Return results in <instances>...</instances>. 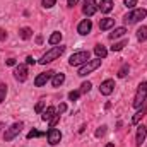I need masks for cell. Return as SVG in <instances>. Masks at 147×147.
I'll list each match as a JSON object with an SVG mask.
<instances>
[{"mask_svg": "<svg viewBox=\"0 0 147 147\" xmlns=\"http://www.w3.org/2000/svg\"><path fill=\"white\" fill-rule=\"evenodd\" d=\"M123 2H125V7H128V9H134L137 5V0H123Z\"/></svg>", "mask_w": 147, "mask_h": 147, "instance_id": "34", "label": "cell"}, {"mask_svg": "<svg viewBox=\"0 0 147 147\" xmlns=\"http://www.w3.org/2000/svg\"><path fill=\"white\" fill-rule=\"evenodd\" d=\"M146 99H147V80H144L137 87V92H135V98H134L132 106L134 108H142V105L146 103Z\"/></svg>", "mask_w": 147, "mask_h": 147, "instance_id": "2", "label": "cell"}, {"mask_svg": "<svg viewBox=\"0 0 147 147\" xmlns=\"http://www.w3.org/2000/svg\"><path fill=\"white\" fill-rule=\"evenodd\" d=\"M146 16H147V10H146V9H134V10H130V12L123 17V21H125L127 24H135V22L142 21Z\"/></svg>", "mask_w": 147, "mask_h": 147, "instance_id": "4", "label": "cell"}, {"mask_svg": "<svg viewBox=\"0 0 147 147\" xmlns=\"http://www.w3.org/2000/svg\"><path fill=\"white\" fill-rule=\"evenodd\" d=\"M98 7L101 9L103 14H108V12L113 10V0H101V3H99Z\"/></svg>", "mask_w": 147, "mask_h": 147, "instance_id": "16", "label": "cell"}, {"mask_svg": "<svg viewBox=\"0 0 147 147\" xmlns=\"http://www.w3.org/2000/svg\"><path fill=\"white\" fill-rule=\"evenodd\" d=\"M99 67H101V58L89 60V62H86L84 65H80V67H79V74H77V75L84 77V75H87V74L94 72V70H96V69H99Z\"/></svg>", "mask_w": 147, "mask_h": 147, "instance_id": "5", "label": "cell"}, {"mask_svg": "<svg viewBox=\"0 0 147 147\" xmlns=\"http://www.w3.org/2000/svg\"><path fill=\"white\" fill-rule=\"evenodd\" d=\"M144 115H146V108H142V111H139V113H135V115H134V118H132V123H134V125H137V123H139V121L144 118Z\"/></svg>", "mask_w": 147, "mask_h": 147, "instance_id": "24", "label": "cell"}, {"mask_svg": "<svg viewBox=\"0 0 147 147\" xmlns=\"http://www.w3.org/2000/svg\"><path fill=\"white\" fill-rule=\"evenodd\" d=\"M19 36L22 38V39H29V38L33 36V31H31L29 28H22V29L19 31Z\"/></svg>", "mask_w": 147, "mask_h": 147, "instance_id": "23", "label": "cell"}, {"mask_svg": "<svg viewBox=\"0 0 147 147\" xmlns=\"http://www.w3.org/2000/svg\"><path fill=\"white\" fill-rule=\"evenodd\" d=\"M113 91H115V80H113V79H106V80L101 82V86H99V92H101L103 96H110Z\"/></svg>", "mask_w": 147, "mask_h": 147, "instance_id": "11", "label": "cell"}, {"mask_svg": "<svg viewBox=\"0 0 147 147\" xmlns=\"http://www.w3.org/2000/svg\"><path fill=\"white\" fill-rule=\"evenodd\" d=\"M5 96H7V84H0V103L5 101Z\"/></svg>", "mask_w": 147, "mask_h": 147, "instance_id": "27", "label": "cell"}, {"mask_svg": "<svg viewBox=\"0 0 147 147\" xmlns=\"http://www.w3.org/2000/svg\"><path fill=\"white\" fill-rule=\"evenodd\" d=\"M5 63H7L9 67H12V65H16V60H14V58H9V60H7Z\"/></svg>", "mask_w": 147, "mask_h": 147, "instance_id": "38", "label": "cell"}, {"mask_svg": "<svg viewBox=\"0 0 147 147\" xmlns=\"http://www.w3.org/2000/svg\"><path fill=\"white\" fill-rule=\"evenodd\" d=\"M91 87H92V84L87 80V82H82V86H80V89H79V91H80V94H86V92H89V91H91Z\"/></svg>", "mask_w": 147, "mask_h": 147, "instance_id": "25", "label": "cell"}, {"mask_svg": "<svg viewBox=\"0 0 147 147\" xmlns=\"http://www.w3.org/2000/svg\"><path fill=\"white\" fill-rule=\"evenodd\" d=\"M2 130H3V123H0V132H2Z\"/></svg>", "mask_w": 147, "mask_h": 147, "instance_id": "40", "label": "cell"}, {"mask_svg": "<svg viewBox=\"0 0 147 147\" xmlns=\"http://www.w3.org/2000/svg\"><path fill=\"white\" fill-rule=\"evenodd\" d=\"M105 134H106V127H99V128L96 130V134H94V135H96V137L99 139V137H103Z\"/></svg>", "mask_w": 147, "mask_h": 147, "instance_id": "32", "label": "cell"}, {"mask_svg": "<svg viewBox=\"0 0 147 147\" xmlns=\"http://www.w3.org/2000/svg\"><path fill=\"white\" fill-rule=\"evenodd\" d=\"M45 105H46V101H39L36 106H34V111H36V113H43V110H45Z\"/></svg>", "mask_w": 147, "mask_h": 147, "instance_id": "31", "label": "cell"}, {"mask_svg": "<svg viewBox=\"0 0 147 147\" xmlns=\"http://www.w3.org/2000/svg\"><path fill=\"white\" fill-rule=\"evenodd\" d=\"M94 53H96V57H98V58H106L108 50H106L105 46H101V45H96V46H94Z\"/></svg>", "mask_w": 147, "mask_h": 147, "instance_id": "19", "label": "cell"}, {"mask_svg": "<svg viewBox=\"0 0 147 147\" xmlns=\"http://www.w3.org/2000/svg\"><path fill=\"white\" fill-rule=\"evenodd\" d=\"M34 63H36V60H34L33 57H28V58H26V65H34Z\"/></svg>", "mask_w": 147, "mask_h": 147, "instance_id": "36", "label": "cell"}, {"mask_svg": "<svg viewBox=\"0 0 147 147\" xmlns=\"http://www.w3.org/2000/svg\"><path fill=\"white\" fill-rule=\"evenodd\" d=\"M65 111H67V105H65V103H60V105H58V108H57V113H60V115H62V113H65Z\"/></svg>", "mask_w": 147, "mask_h": 147, "instance_id": "35", "label": "cell"}, {"mask_svg": "<svg viewBox=\"0 0 147 147\" xmlns=\"http://www.w3.org/2000/svg\"><path fill=\"white\" fill-rule=\"evenodd\" d=\"M125 33H127V28H115L113 29V33H110V39H116V38H121L125 36Z\"/></svg>", "mask_w": 147, "mask_h": 147, "instance_id": "18", "label": "cell"}, {"mask_svg": "<svg viewBox=\"0 0 147 147\" xmlns=\"http://www.w3.org/2000/svg\"><path fill=\"white\" fill-rule=\"evenodd\" d=\"M60 41H62V33H58V31H55L51 36L48 38V43L53 45V46H55V45H60Z\"/></svg>", "mask_w": 147, "mask_h": 147, "instance_id": "20", "label": "cell"}, {"mask_svg": "<svg viewBox=\"0 0 147 147\" xmlns=\"http://www.w3.org/2000/svg\"><path fill=\"white\" fill-rule=\"evenodd\" d=\"M5 38H7V33H5L3 29H0V41H3Z\"/></svg>", "mask_w": 147, "mask_h": 147, "instance_id": "37", "label": "cell"}, {"mask_svg": "<svg viewBox=\"0 0 147 147\" xmlns=\"http://www.w3.org/2000/svg\"><path fill=\"white\" fill-rule=\"evenodd\" d=\"M128 70H130L128 63H123V65H121V69L118 70V77H120V79H123V77H125V75L128 74Z\"/></svg>", "mask_w": 147, "mask_h": 147, "instance_id": "26", "label": "cell"}, {"mask_svg": "<svg viewBox=\"0 0 147 147\" xmlns=\"http://www.w3.org/2000/svg\"><path fill=\"white\" fill-rule=\"evenodd\" d=\"M55 115H57V108H55V106H48L46 110L43 111V115H41V120H43V121H50V120H51Z\"/></svg>", "mask_w": 147, "mask_h": 147, "instance_id": "14", "label": "cell"}, {"mask_svg": "<svg viewBox=\"0 0 147 147\" xmlns=\"http://www.w3.org/2000/svg\"><path fill=\"white\" fill-rule=\"evenodd\" d=\"M43 134L41 132H38V130H31L29 134H28V139H34V137H41Z\"/></svg>", "mask_w": 147, "mask_h": 147, "instance_id": "33", "label": "cell"}, {"mask_svg": "<svg viewBox=\"0 0 147 147\" xmlns=\"http://www.w3.org/2000/svg\"><path fill=\"white\" fill-rule=\"evenodd\" d=\"M63 51H65V46H53L51 50H48L38 62L41 63V65H46V63H50V62H53V60H57V58H60L62 55H63Z\"/></svg>", "mask_w": 147, "mask_h": 147, "instance_id": "1", "label": "cell"}, {"mask_svg": "<svg viewBox=\"0 0 147 147\" xmlns=\"http://www.w3.org/2000/svg\"><path fill=\"white\" fill-rule=\"evenodd\" d=\"M55 3H57V0H41V5H43L45 9H51Z\"/></svg>", "mask_w": 147, "mask_h": 147, "instance_id": "28", "label": "cell"}, {"mask_svg": "<svg viewBox=\"0 0 147 147\" xmlns=\"http://www.w3.org/2000/svg\"><path fill=\"white\" fill-rule=\"evenodd\" d=\"M105 147H115V144H108V146H105Z\"/></svg>", "mask_w": 147, "mask_h": 147, "instance_id": "41", "label": "cell"}, {"mask_svg": "<svg viewBox=\"0 0 147 147\" xmlns=\"http://www.w3.org/2000/svg\"><path fill=\"white\" fill-rule=\"evenodd\" d=\"M77 2H79V0H67L69 7H74V5H77Z\"/></svg>", "mask_w": 147, "mask_h": 147, "instance_id": "39", "label": "cell"}, {"mask_svg": "<svg viewBox=\"0 0 147 147\" xmlns=\"http://www.w3.org/2000/svg\"><path fill=\"white\" fill-rule=\"evenodd\" d=\"M91 29H92V22H91L89 19H84V21L77 26V33H79V34H82V36L89 34V33H91Z\"/></svg>", "mask_w": 147, "mask_h": 147, "instance_id": "12", "label": "cell"}, {"mask_svg": "<svg viewBox=\"0 0 147 147\" xmlns=\"http://www.w3.org/2000/svg\"><path fill=\"white\" fill-rule=\"evenodd\" d=\"M128 45V39L125 38V39H121V41H118V43H115L113 46H111V51H120V50H123L125 46Z\"/></svg>", "mask_w": 147, "mask_h": 147, "instance_id": "21", "label": "cell"}, {"mask_svg": "<svg viewBox=\"0 0 147 147\" xmlns=\"http://www.w3.org/2000/svg\"><path fill=\"white\" fill-rule=\"evenodd\" d=\"M79 96H80V91H70V92H69V99H70V101H77Z\"/></svg>", "mask_w": 147, "mask_h": 147, "instance_id": "29", "label": "cell"}, {"mask_svg": "<svg viewBox=\"0 0 147 147\" xmlns=\"http://www.w3.org/2000/svg\"><path fill=\"white\" fill-rule=\"evenodd\" d=\"M91 60V55H89V51H75L72 57L69 58V63L72 65V67H80V65H84L86 62H89Z\"/></svg>", "mask_w": 147, "mask_h": 147, "instance_id": "3", "label": "cell"}, {"mask_svg": "<svg viewBox=\"0 0 147 147\" xmlns=\"http://www.w3.org/2000/svg\"><path fill=\"white\" fill-rule=\"evenodd\" d=\"M53 75H55V72H53V70H48V72L39 74L36 79H34V86H36V87H41V86H45L46 82H50V80L53 79Z\"/></svg>", "mask_w": 147, "mask_h": 147, "instance_id": "9", "label": "cell"}, {"mask_svg": "<svg viewBox=\"0 0 147 147\" xmlns=\"http://www.w3.org/2000/svg\"><path fill=\"white\" fill-rule=\"evenodd\" d=\"M113 26H115V19H111V17H105V19L99 21V29L101 31H108Z\"/></svg>", "mask_w": 147, "mask_h": 147, "instance_id": "15", "label": "cell"}, {"mask_svg": "<svg viewBox=\"0 0 147 147\" xmlns=\"http://www.w3.org/2000/svg\"><path fill=\"white\" fill-rule=\"evenodd\" d=\"M58 120H60V113H57V115L50 120V128H55V125L58 123Z\"/></svg>", "mask_w": 147, "mask_h": 147, "instance_id": "30", "label": "cell"}, {"mask_svg": "<svg viewBox=\"0 0 147 147\" xmlns=\"http://www.w3.org/2000/svg\"><path fill=\"white\" fill-rule=\"evenodd\" d=\"M22 127H24V123H22V121H16V123H12V125L5 130V134H3V140H5V142H9V140L16 139V137L21 134Z\"/></svg>", "mask_w": 147, "mask_h": 147, "instance_id": "6", "label": "cell"}, {"mask_svg": "<svg viewBox=\"0 0 147 147\" xmlns=\"http://www.w3.org/2000/svg\"><path fill=\"white\" fill-rule=\"evenodd\" d=\"M14 77H16V80H19V82H26V79H28V65L19 63V65L16 67V70H14Z\"/></svg>", "mask_w": 147, "mask_h": 147, "instance_id": "10", "label": "cell"}, {"mask_svg": "<svg viewBox=\"0 0 147 147\" xmlns=\"http://www.w3.org/2000/svg\"><path fill=\"white\" fill-rule=\"evenodd\" d=\"M98 10H99V7L96 5V2H94V0H84V5H82V12H84L87 17L94 16Z\"/></svg>", "mask_w": 147, "mask_h": 147, "instance_id": "8", "label": "cell"}, {"mask_svg": "<svg viewBox=\"0 0 147 147\" xmlns=\"http://www.w3.org/2000/svg\"><path fill=\"white\" fill-rule=\"evenodd\" d=\"M137 39L139 41H146L147 39V26H142L137 29Z\"/></svg>", "mask_w": 147, "mask_h": 147, "instance_id": "22", "label": "cell"}, {"mask_svg": "<svg viewBox=\"0 0 147 147\" xmlns=\"http://www.w3.org/2000/svg\"><path fill=\"white\" fill-rule=\"evenodd\" d=\"M146 137H147V128L144 127V125H139V127H137V135H135V144L140 147L142 144H144Z\"/></svg>", "mask_w": 147, "mask_h": 147, "instance_id": "13", "label": "cell"}, {"mask_svg": "<svg viewBox=\"0 0 147 147\" xmlns=\"http://www.w3.org/2000/svg\"><path fill=\"white\" fill-rule=\"evenodd\" d=\"M63 82H65V74H55L53 79H51V86L53 87H60Z\"/></svg>", "mask_w": 147, "mask_h": 147, "instance_id": "17", "label": "cell"}, {"mask_svg": "<svg viewBox=\"0 0 147 147\" xmlns=\"http://www.w3.org/2000/svg\"><path fill=\"white\" fill-rule=\"evenodd\" d=\"M46 137H48V144L50 146H57L62 140V132L58 128H50L48 134H46Z\"/></svg>", "mask_w": 147, "mask_h": 147, "instance_id": "7", "label": "cell"}]
</instances>
